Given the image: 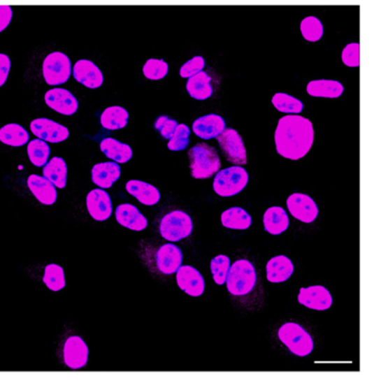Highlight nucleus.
Instances as JSON below:
<instances>
[{"instance_id":"a211bd4d","label":"nucleus","mask_w":374,"mask_h":383,"mask_svg":"<svg viewBox=\"0 0 374 383\" xmlns=\"http://www.w3.org/2000/svg\"><path fill=\"white\" fill-rule=\"evenodd\" d=\"M225 129L226 127L224 119L222 118L221 115L214 113L200 117L192 124L194 134L202 140L217 138Z\"/></svg>"},{"instance_id":"6ab92c4d","label":"nucleus","mask_w":374,"mask_h":383,"mask_svg":"<svg viewBox=\"0 0 374 383\" xmlns=\"http://www.w3.org/2000/svg\"><path fill=\"white\" fill-rule=\"evenodd\" d=\"M115 219L124 228L133 231H143L148 228V219H146L140 210L130 203L120 205L115 210Z\"/></svg>"},{"instance_id":"9b49d317","label":"nucleus","mask_w":374,"mask_h":383,"mask_svg":"<svg viewBox=\"0 0 374 383\" xmlns=\"http://www.w3.org/2000/svg\"><path fill=\"white\" fill-rule=\"evenodd\" d=\"M64 363L71 369L84 368L88 361V346L79 336H71L64 344Z\"/></svg>"},{"instance_id":"a878e982","label":"nucleus","mask_w":374,"mask_h":383,"mask_svg":"<svg viewBox=\"0 0 374 383\" xmlns=\"http://www.w3.org/2000/svg\"><path fill=\"white\" fill-rule=\"evenodd\" d=\"M187 90L189 95L194 99H209L213 95V87L211 84V77L208 73H199L194 76L190 77L187 82Z\"/></svg>"},{"instance_id":"ea45409f","label":"nucleus","mask_w":374,"mask_h":383,"mask_svg":"<svg viewBox=\"0 0 374 383\" xmlns=\"http://www.w3.org/2000/svg\"><path fill=\"white\" fill-rule=\"evenodd\" d=\"M177 126H178V122H177L176 120H173V119L169 118L167 115H161V117H159V118H157V120L155 121L156 130L159 131L161 136L167 138V140H171V138H173V133L176 131Z\"/></svg>"},{"instance_id":"f704fd0d","label":"nucleus","mask_w":374,"mask_h":383,"mask_svg":"<svg viewBox=\"0 0 374 383\" xmlns=\"http://www.w3.org/2000/svg\"><path fill=\"white\" fill-rule=\"evenodd\" d=\"M301 32L308 42H317L324 34L323 23L316 17H308L301 22Z\"/></svg>"},{"instance_id":"473e14b6","label":"nucleus","mask_w":374,"mask_h":383,"mask_svg":"<svg viewBox=\"0 0 374 383\" xmlns=\"http://www.w3.org/2000/svg\"><path fill=\"white\" fill-rule=\"evenodd\" d=\"M43 282L52 291H59L66 286L64 269L57 263H50L44 270Z\"/></svg>"},{"instance_id":"4be33fe9","label":"nucleus","mask_w":374,"mask_h":383,"mask_svg":"<svg viewBox=\"0 0 374 383\" xmlns=\"http://www.w3.org/2000/svg\"><path fill=\"white\" fill-rule=\"evenodd\" d=\"M294 266L290 258L285 255L275 256L267 263V279L270 282L279 284L292 276Z\"/></svg>"},{"instance_id":"c9c22d12","label":"nucleus","mask_w":374,"mask_h":383,"mask_svg":"<svg viewBox=\"0 0 374 383\" xmlns=\"http://www.w3.org/2000/svg\"><path fill=\"white\" fill-rule=\"evenodd\" d=\"M229 267H231V259L227 256L219 255L212 259L210 268H211L215 284L219 286L225 284Z\"/></svg>"},{"instance_id":"aec40b11","label":"nucleus","mask_w":374,"mask_h":383,"mask_svg":"<svg viewBox=\"0 0 374 383\" xmlns=\"http://www.w3.org/2000/svg\"><path fill=\"white\" fill-rule=\"evenodd\" d=\"M28 187L34 197L43 205H51L57 201V188L45 177L31 175L28 178Z\"/></svg>"},{"instance_id":"4c0bfd02","label":"nucleus","mask_w":374,"mask_h":383,"mask_svg":"<svg viewBox=\"0 0 374 383\" xmlns=\"http://www.w3.org/2000/svg\"><path fill=\"white\" fill-rule=\"evenodd\" d=\"M190 128L187 124H178L176 131L173 133V138L169 140L168 148L171 151H184L189 145V136H190Z\"/></svg>"},{"instance_id":"0eeeda50","label":"nucleus","mask_w":374,"mask_h":383,"mask_svg":"<svg viewBox=\"0 0 374 383\" xmlns=\"http://www.w3.org/2000/svg\"><path fill=\"white\" fill-rule=\"evenodd\" d=\"M217 138L220 147L226 156L227 161L237 166L247 164V153L240 133L234 129L226 128Z\"/></svg>"},{"instance_id":"7c9ffc66","label":"nucleus","mask_w":374,"mask_h":383,"mask_svg":"<svg viewBox=\"0 0 374 383\" xmlns=\"http://www.w3.org/2000/svg\"><path fill=\"white\" fill-rule=\"evenodd\" d=\"M29 140L28 131L17 123H10L0 129V142L6 145L18 147L28 143Z\"/></svg>"},{"instance_id":"2f4dec72","label":"nucleus","mask_w":374,"mask_h":383,"mask_svg":"<svg viewBox=\"0 0 374 383\" xmlns=\"http://www.w3.org/2000/svg\"><path fill=\"white\" fill-rule=\"evenodd\" d=\"M51 154V148L42 140H31L28 145V155L31 163L36 167L45 166Z\"/></svg>"},{"instance_id":"c756f323","label":"nucleus","mask_w":374,"mask_h":383,"mask_svg":"<svg viewBox=\"0 0 374 383\" xmlns=\"http://www.w3.org/2000/svg\"><path fill=\"white\" fill-rule=\"evenodd\" d=\"M129 121V113L124 108L119 106L109 107L102 113L100 122L103 128L107 130H120L127 127Z\"/></svg>"},{"instance_id":"cd10ccee","label":"nucleus","mask_w":374,"mask_h":383,"mask_svg":"<svg viewBox=\"0 0 374 383\" xmlns=\"http://www.w3.org/2000/svg\"><path fill=\"white\" fill-rule=\"evenodd\" d=\"M222 224L232 230H247L252 225V217L240 207L231 208L222 213Z\"/></svg>"},{"instance_id":"79ce46f5","label":"nucleus","mask_w":374,"mask_h":383,"mask_svg":"<svg viewBox=\"0 0 374 383\" xmlns=\"http://www.w3.org/2000/svg\"><path fill=\"white\" fill-rule=\"evenodd\" d=\"M11 61L6 54H0V87L5 84L10 72Z\"/></svg>"},{"instance_id":"423d86ee","label":"nucleus","mask_w":374,"mask_h":383,"mask_svg":"<svg viewBox=\"0 0 374 383\" xmlns=\"http://www.w3.org/2000/svg\"><path fill=\"white\" fill-rule=\"evenodd\" d=\"M194 231V223L188 213L175 210L167 213L161 219L159 232L165 240L169 242H179L188 238Z\"/></svg>"},{"instance_id":"e433bc0d","label":"nucleus","mask_w":374,"mask_h":383,"mask_svg":"<svg viewBox=\"0 0 374 383\" xmlns=\"http://www.w3.org/2000/svg\"><path fill=\"white\" fill-rule=\"evenodd\" d=\"M169 66L163 59H150L143 67V73L150 80H163L168 74Z\"/></svg>"},{"instance_id":"393cba45","label":"nucleus","mask_w":374,"mask_h":383,"mask_svg":"<svg viewBox=\"0 0 374 383\" xmlns=\"http://www.w3.org/2000/svg\"><path fill=\"white\" fill-rule=\"evenodd\" d=\"M100 150L107 156L108 159H113L115 163L124 164L132 159V148L127 144L121 143L113 138H107L101 140Z\"/></svg>"},{"instance_id":"1a4fd4ad","label":"nucleus","mask_w":374,"mask_h":383,"mask_svg":"<svg viewBox=\"0 0 374 383\" xmlns=\"http://www.w3.org/2000/svg\"><path fill=\"white\" fill-rule=\"evenodd\" d=\"M287 205L291 215L301 222L312 223L317 217V205L308 194H291L287 200Z\"/></svg>"},{"instance_id":"37998d69","label":"nucleus","mask_w":374,"mask_h":383,"mask_svg":"<svg viewBox=\"0 0 374 383\" xmlns=\"http://www.w3.org/2000/svg\"><path fill=\"white\" fill-rule=\"evenodd\" d=\"M13 19V9L9 6H0V32H3Z\"/></svg>"},{"instance_id":"4468645a","label":"nucleus","mask_w":374,"mask_h":383,"mask_svg":"<svg viewBox=\"0 0 374 383\" xmlns=\"http://www.w3.org/2000/svg\"><path fill=\"white\" fill-rule=\"evenodd\" d=\"M46 105L51 109L64 115H71L76 113L78 109V101L75 96L69 90L63 88H55L46 92Z\"/></svg>"},{"instance_id":"f257e3e1","label":"nucleus","mask_w":374,"mask_h":383,"mask_svg":"<svg viewBox=\"0 0 374 383\" xmlns=\"http://www.w3.org/2000/svg\"><path fill=\"white\" fill-rule=\"evenodd\" d=\"M275 140L279 155L291 161L303 159L314 143L313 124L301 115H285L278 122Z\"/></svg>"},{"instance_id":"2eb2a0df","label":"nucleus","mask_w":374,"mask_h":383,"mask_svg":"<svg viewBox=\"0 0 374 383\" xmlns=\"http://www.w3.org/2000/svg\"><path fill=\"white\" fill-rule=\"evenodd\" d=\"M87 209L96 221H106L113 215V202L108 192L94 189L87 196Z\"/></svg>"},{"instance_id":"72a5a7b5","label":"nucleus","mask_w":374,"mask_h":383,"mask_svg":"<svg viewBox=\"0 0 374 383\" xmlns=\"http://www.w3.org/2000/svg\"><path fill=\"white\" fill-rule=\"evenodd\" d=\"M273 105L277 110L283 113H301L303 110V103L288 94L278 92L273 97Z\"/></svg>"},{"instance_id":"c85d7f7f","label":"nucleus","mask_w":374,"mask_h":383,"mask_svg":"<svg viewBox=\"0 0 374 383\" xmlns=\"http://www.w3.org/2000/svg\"><path fill=\"white\" fill-rule=\"evenodd\" d=\"M43 175L54 186L63 189L64 187L66 186V163L61 157H53L44 166Z\"/></svg>"},{"instance_id":"7ed1b4c3","label":"nucleus","mask_w":374,"mask_h":383,"mask_svg":"<svg viewBox=\"0 0 374 383\" xmlns=\"http://www.w3.org/2000/svg\"><path fill=\"white\" fill-rule=\"evenodd\" d=\"M257 273L254 265L247 259L235 261L229 267L226 277V287L233 296H245L250 294L256 286Z\"/></svg>"},{"instance_id":"a19ab883","label":"nucleus","mask_w":374,"mask_h":383,"mask_svg":"<svg viewBox=\"0 0 374 383\" xmlns=\"http://www.w3.org/2000/svg\"><path fill=\"white\" fill-rule=\"evenodd\" d=\"M359 43H350L345 48L341 53V59L346 66L359 67Z\"/></svg>"},{"instance_id":"b1692460","label":"nucleus","mask_w":374,"mask_h":383,"mask_svg":"<svg viewBox=\"0 0 374 383\" xmlns=\"http://www.w3.org/2000/svg\"><path fill=\"white\" fill-rule=\"evenodd\" d=\"M290 220L288 213L280 207H271L267 210L264 215V225L265 230L273 236H279L281 233L288 230Z\"/></svg>"},{"instance_id":"58836bf2","label":"nucleus","mask_w":374,"mask_h":383,"mask_svg":"<svg viewBox=\"0 0 374 383\" xmlns=\"http://www.w3.org/2000/svg\"><path fill=\"white\" fill-rule=\"evenodd\" d=\"M206 66V61L202 57H194V59H189L180 68V76L182 78H190L194 75L202 72V69Z\"/></svg>"},{"instance_id":"5701e85b","label":"nucleus","mask_w":374,"mask_h":383,"mask_svg":"<svg viewBox=\"0 0 374 383\" xmlns=\"http://www.w3.org/2000/svg\"><path fill=\"white\" fill-rule=\"evenodd\" d=\"M127 192L136 198L142 205H155L161 200V192L153 185L141 180H130L127 182Z\"/></svg>"},{"instance_id":"ddd939ff","label":"nucleus","mask_w":374,"mask_h":383,"mask_svg":"<svg viewBox=\"0 0 374 383\" xmlns=\"http://www.w3.org/2000/svg\"><path fill=\"white\" fill-rule=\"evenodd\" d=\"M177 284L191 296H200L206 289V281L200 271L191 266H180L177 270Z\"/></svg>"},{"instance_id":"6e6552de","label":"nucleus","mask_w":374,"mask_h":383,"mask_svg":"<svg viewBox=\"0 0 374 383\" xmlns=\"http://www.w3.org/2000/svg\"><path fill=\"white\" fill-rule=\"evenodd\" d=\"M71 74V64L66 54L53 52L43 62L44 80L51 86L64 84Z\"/></svg>"},{"instance_id":"412c9836","label":"nucleus","mask_w":374,"mask_h":383,"mask_svg":"<svg viewBox=\"0 0 374 383\" xmlns=\"http://www.w3.org/2000/svg\"><path fill=\"white\" fill-rule=\"evenodd\" d=\"M121 168L115 161L100 163L94 165L92 171V179L94 185L100 188H110L120 178Z\"/></svg>"},{"instance_id":"f8f14e48","label":"nucleus","mask_w":374,"mask_h":383,"mask_svg":"<svg viewBox=\"0 0 374 383\" xmlns=\"http://www.w3.org/2000/svg\"><path fill=\"white\" fill-rule=\"evenodd\" d=\"M298 301L308 309L324 311L331 307L333 296L325 287H308V288L301 289Z\"/></svg>"},{"instance_id":"bb28decb","label":"nucleus","mask_w":374,"mask_h":383,"mask_svg":"<svg viewBox=\"0 0 374 383\" xmlns=\"http://www.w3.org/2000/svg\"><path fill=\"white\" fill-rule=\"evenodd\" d=\"M306 92L312 97L338 98L344 92V86L337 80H313L308 82Z\"/></svg>"},{"instance_id":"39448f33","label":"nucleus","mask_w":374,"mask_h":383,"mask_svg":"<svg viewBox=\"0 0 374 383\" xmlns=\"http://www.w3.org/2000/svg\"><path fill=\"white\" fill-rule=\"evenodd\" d=\"M278 336L294 355L305 357L313 352V338L303 327L296 323L283 324L279 328Z\"/></svg>"},{"instance_id":"9d476101","label":"nucleus","mask_w":374,"mask_h":383,"mask_svg":"<svg viewBox=\"0 0 374 383\" xmlns=\"http://www.w3.org/2000/svg\"><path fill=\"white\" fill-rule=\"evenodd\" d=\"M30 128L34 136L49 143H59L67 140L69 136V131L66 127L49 119H36L31 122Z\"/></svg>"},{"instance_id":"f3484780","label":"nucleus","mask_w":374,"mask_h":383,"mask_svg":"<svg viewBox=\"0 0 374 383\" xmlns=\"http://www.w3.org/2000/svg\"><path fill=\"white\" fill-rule=\"evenodd\" d=\"M184 255L178 246L173 243L165 244L161 246L156 254V265L161 273L165 275H171L177 273L182 265Z\"/></svg>"},{"instance_id":"dca6fc26","label":"nucleus","mask_w":374,"mask_h":383,"mask_svg":"<svg viewBox=\"0 0 374 383\" xmlns=\"http://www.w3.org/2000/svg\"><path fill=\"white\" fill-rule=\"evenodd\" d=\"M73 75L77 82L90 89L99 88L103 82V75L99 67L89 59L77 61L73 68Z\"/></svg>"},{"instance_id":"20e7f679","label":"nucleus","mask_w":374,"mask_h":383,"mask_svg":"<svg viewBox=\"0 0 374 383\" xmlns=\"http://www.w3.org/2000/svg\"><path fill=\"white\" fill-rule=\"evenodd\" d=\"M214 178L213 189L221 197H233L247 186L250 176L242 166H232L217 171Z\"/></svg>"},{"instance_id":"f03ea898","label":"nucleus","mask_w":374,"mask_h":383,"mask_svg":"<svg viewBox=\"0 0 374 383\" xmlns=\"http://www.w3.org/2000/svg\"><path fill=\"white\" fill-rule=\"evenodd\" d=\"M191 176L194 179H206L221 169V159L213 146L198 143L189 151Z\"/></svg>"}]
</instances>
